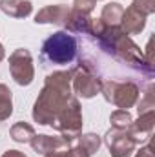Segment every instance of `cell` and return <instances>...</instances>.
<instances>
[{"label": "cell", "mask_w": 155, "mask_h": 157, "mask_svg": "<svg viewBox=\"0 0 155 157\" xmlns=\"http://www.w3.org/2000/svg\"><path fill=\"white\" fill-rule=\"evenodd\" d=\"M77 57V39L66 31H57L42 44V59L55 66L71 64Z\"/></svg>", "instance_id": "1"}]
</instances>
